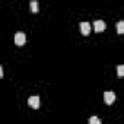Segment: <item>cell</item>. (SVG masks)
Masks as SVG:
<instances>
[{
    "instance_id": "obj_1",
    "label": "cell",
    "mask_w": 124,
    "mask_h": 124,
    "mask_svg": "<svg viewBox=\"0 0 124 124\" xmlns=\"http://www.w3.org/2000/svg\"><path fill=\"white\" fill-rule=\"evenodd\" d=\"M25 41H26V37H25V34L23 32H16L15 34V44L16 45H23L25 44Z\"/></svg>"
},
{
    "instance_id": "obj_2",
    "label": "cell",
    "mask_w": 124,
    "mask_h": 124,
    "mask_svg": "<svg viewBox=\"0 0 124 124\" xmlns=\"http://www.w3.org/2000/svg\"><path fill=\"white\" fill-rule=\"evenodd\" d=\"M104 101H105L108 105H112V102L115 101V93L111 92V91H107V92L104 93Z\"/></svg>"
},
{
    "instance_id": "obj_3",
    "label": "cell",
    "mask_w": 124,
    "mask_h": 124,
    "mask_svg": "<svg viewBox=\"0 0 124 124\" xmlns=\"http://www.w3.org/2000/svg\"><path fill=\"white\" fill-rule=\"evenodd\" d=\"M28 105H29L31 108L37 109V108L39 107V98H38V96H29V99H28Z\"/></svg>"
},
{
    "instance_id": "obj_4",
    "label": "cell",
    "mask_w": 124,
    "mask_h": 124,
    "mask_svg": "<svg viewBox=\"0 0 124 124\" xmlns=\"http://www.w3.org/2000/svg\"><path fill=\"white\" fill-rule=\"evenodd\" d=\"M80 32H82V35H89L91 34V23L82 22L80 23Z\"/></svg>"
},
{
    "instance_id": "obj_5",
    "label": "cell",
    "mask_w": 124,
    "mask_h": 124,
    "mask_svg": "<svg viewBox=\"0 0 124 124\" xmlns=\"http://www.w3.org/2000/svg\"><path fill=\"white\" fill-rule=\"evenodd\" d=\"M105 26H107V25H105L104 21H95V22H93V28H95L96 32H102V31L105 29Z\"/></svg>"
},
{
    "instance_id": "obj_6",
    "label": "cell",
    "mask_w": 124,
    "mask_h": 124,
    "mask_svg": "<svg viewBox=\"0 0 124 124\" xmlns=\"http://www.w3.org/2000/svg\"><path fill=\"white\" fill-rule=\"evenodd\" d=\"M117 32H118V34H123V32H124V21H120V22L117 23Z\"/></svg>"
},
{
    "instance_id": "obj_7",
    "label": "cell",
    "mask_w": 124,
    "mask_h": 124,
    "mask_svg": "<svg viewBox=\"0 0 124 124\" xmlns=\"http://www.w3.org/2000/svg\"><path fill=\"white\" fill-rule=\"evenodd\" d=\"M29 6H31V12H32V13H37V12H38V3H37V2H31Z\"/></svg>"
},
{
    "instance_id": "obj_8",
    "label": "cell",
    "mask_w": 124,
    "mask_h": 124,
    "mask_svg": "<svg viewBox=\"0 0 124 124\" xmlns=\"http://www.w3.org/2000/svg\"><path fill=\"white\" fill-rule=\"evenodd\" d=\"M89 124H101V120H99L98 117H95V115H93V117H91V118H89Z\"/></svg>"
},
{
    "instance_id": "obj_9",
    "label": "cell",
    "mask_w": 124,
    "mask_h": 124,
    "mask_svg": "<svg viewBox=\"0 0 124 124\" xmlns=\"http://www.w3.org/2000/svg\"><path fill=\"white\" fill-rule=\"evenodd\" d=\"M117 75H118L120 78H121V76L124 75V66H123V64H120V66L117 67Z\"/></svg>"
},
{
    "instance_id": "obj_10",
    "label": "cell",
    "mask_w": 124,
    "mask_h": 124,
    "mask_svg": "<svg viewBox=\"0 0 124 124\" xmlns=\"http://www.w3.org/2000/svg\"><path fill=\"white\" fill-rule=\"evenodd\" d=\"M0 78H3V69H2V66H0Z\"/></svg>"
}]
</instances>
